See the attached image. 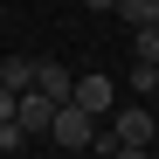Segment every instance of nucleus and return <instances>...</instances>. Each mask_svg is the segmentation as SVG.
<instances>
[{"label":"nucleus","instance_id":"1","mask_svg":"<svg viewBox=\"0 0 159 159\" xmlns=\"http://www.w3.org/2000/svg\"><path fill=\"white\" fill-rule=\"evenodd\" d=\"M48 139H56L62 152H90V139H97V118L83 111V104H56V118H48Z\"/></svg>","mask_w":159,"mask_h":159},{"label":"nucleus","instance_id":"2","mask_svg":"<svg viewBox=\"0 0 159 159\" xmlns=\"http://www.w3.org/2000/svg\"><path fill=\"white\" fill-rule=\"evenodd\" d=\"M69 104H83L90 118H111V104H118V83H111L104 69H83V76L69 83Z\"/></svg>","mask_w":159,"mask_h":159},{"label":"nucleus","instance_id":"3","mask_svg":"<svg viewBox=\"0 0 159 159\" xmlns=\"http://www.w3.org/2000/svg\"><path fill=\"white\" fill-rule=\"evenodd\" d=\"M111 125H118V131H111L118 145H152V131H159V118L145 111V104H125V111H118Z\"/></svg>","mask_w":159,"mask_h":159},{"label":"nucleus","instance_id":"4","mask_svg":"<svg viewBox=\"0 0 159 159\" xmlns=\"http://www.w3.org/2000/svg\"><path fill=\"white\" fill-rule=\"evenodd\" d=\"M69 83H76V69H69V62H48V56H35V90H42L48 104H69Z\"/></svg>","mask_w":159,"mask_h":159},{"label":"nucleus","instance_id":"5","mask_svg":"<svg viewBox=\"0 0 159 159\" xmlns=\"http://www.w3.org/2000/svg\"><path fill=\"white\" fill-rule=\"evenodd\" d=\"M48 118H56V104H48L42 90H21L14 97V125L21 131H48Z\"/></svg>","mask_w":159,"mask_h":159},{"label":"nucleus","instance_id":"6","mask_svg":"<svg viewBox=\"0 0 159 159\" xmlns=\"http://www.w3.org/2000/svg\"><path fill=\"white\" fill-rule=\"evenodd\" d=\"M0 90H35V56H7V62H0Z\"/></svg>","mask_w":159,"mask_h":159},{"label":"nucleus","instance_id":"7","mask_svg":"<svg viewBox=\"0 0 159 159\" xmlns=\"http://www.w3.org/2000/svg\"><path fill=\"white\" fill-rule=\"evenodd\" d=\"M131 62H159V21L131 28Z\"/></svg>","mask_w":159,"mask_h":159},{"label":"nucleus","instance_id":"8","mask_svg":"<svg viewBox=\"0 0 159 159\" xmlns=\"http://www.w3.org/2000/svg\"><path fill=\"white\" fill-rule=\"evenodd\" d=\"M118 14L131 21V28H145V21H159V0H118Z\"/></svg>","mask_w":159,"mask_h":159},{"label":"nucleus","instance_id":"9","mask_svg":"<svg viewBox=\"0 0 159 159\" xmlns=\"http://www.w3.org/2000/svg\"><path fill=\"white\" fill-rule=\"evenodd\" d=\"M125 76H131V90H159V69H152V62H131Z\"/></svg>","mask_w":159,"mask_h":159},{"label":"nucleus","instance_id":"10","mask_svg":"<svg viewBox=\"0 0 159 159\" xmlns=\"http://www.w3.org/2000/svg\"><path fill=\"white\" fill-rule=\"evenodd\" d=\"M21 145H28V131H21V125L7 118V125H0V152H21Z\"/></svg>","mask_w":159,"mask_h":159},{"label":"nucleus","instance_id":"11","mask_svg":"<svg viewBox=\"0 0 159 159\" xmlns=\"http://www.w3.org/2000/svg\"><path fill=\"white\" fill-rule=\"evenodd\" d=\"M118 159H152V145H118Z\"/></svg>","mask_w":159,"mask_h":159},{"label":"nucleus","instance_id":"12","mask_svg":"<svg viewBox=\"0 0 159 159\" xmlns=\"http://www.w3.org/2000/svg\"><path fill=\"white\" fill-rule=\"evenodd\" d=\"M14 118V90H0V125H7Z\"/></svg>","mask_w":159,"mask_h":159},{"label":"nucleus","instance_id":"13","mask_svg":"<svg viewBox=\"0 0 159 159\" xmlns=\"http://www.w3.org/2000/svg\"><path fill=\"white\" fill-rule=\"evenodd\" d=\"M83 7H90V14H111V7H118V0H83Z\"/></svg>","mask_w":159,"mask_h":159},{"label":"nucleus","instance_id":"14","mask_svg":"<svg viewBox=\"0 0 159 159\" xmlns=\"http://www.w3.org/2000/svg\"><path fill=\"white\" fill-rule=\"evenodd\" d=\"M152 69H159V62H152Z\"/></svg>","mask_w":159,"mask_h":159}]
</instances>
